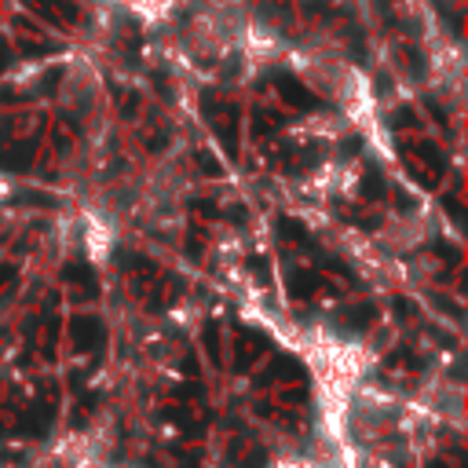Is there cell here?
Here are the masks:
<instances>
[{
    "mask_svg": "<svg viewBox=\"0 0 468 468\" xmlns=\"http://www.w3.org/2000/svg\"><path fill=\"white\" fill-rule=\"evenodd\" d=\"M278 468H314L311 461H300V457H292V461H282Z\"/></svg>",
    "mask_w": 468,
    "mask_h": 468,
    "instance_id": "6da1fadb",
    "label": "cell"
},
{
    "mask_svg": "<svg viewBox=\"0 0 468 468\" xmlns=\"http://www.w3.org/2000/svg\"><path fill=\"white\" fill-rule=\"evenodd\" d=\"M0 186H4V183H0Z\"/></svg>",
    "mask_w": 468,
    "mask_h": 468,
    "instance_id": "7a4b0ae2",
    "label": "cell"
}]
</instances>
